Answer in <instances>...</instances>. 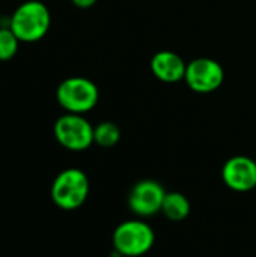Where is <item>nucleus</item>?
Masks as SVG:
<instances>
[{"mask_svg":"<svg viewBox=\"0 0 256 257\" xmlns=\"http://www.w3.org/2000/svg\"><path fill=\"white\" fill-rule=\"evenodd\" d=\"M112 241L119 256L139 257L152 248L155 233L152 227L142 220H127L115 229Z\"/></svg>","mask_w":256,"mask_h":257,"instance_id":"20e7f679","label":"nucleus"},{"mask_svg":"<svg viewBox=\"0 0 256 257\" xmlns=\"http://www.w3.org/2000/svg\"><path fill=\"white\" fill-rule=\"evenodd\" d=\"M20 39L9 29V26H0V62L14 59L20 48Z\"/></svg>","mask_w":256,"mask_h":257,"instance_id":"f8f14e48","label":"nucleus"},{"mask_svg":"<svg viewBox=\"0 0 256 257\" xmlns=\"http://www.w3.org/2000/svg\"><path fill=\"white\" fill-rule=\"evenodd\" d=\"M190 202L189 199L178 191L166 193L163 205H161V214L170 220V221H183L190 214Z\"/></svg>","mask_w":256,"mask_h":257,"instance_id":"9d476101","label":"nucleus"},{"mask_svg":"<svg viewBox=\"0 0 256 257\" xmlns=\"http://www.w3.org/2000/svg\"><path fill=\"white\" fill-rule=\"evenodd\" d=\"M53 134L56 142L71 152H81L94 145V125L84 114L63 113L56 119Z\"/></svg>","mask_w":256,"mask_h":257,"instance_id":"39448f33","label":"nucleus"},{"mask_svg":"<svg viewBox=\"0 0 256 257\" xmlns=\"http://www.w3.org/2000/svg\"><path fill=\"white\" fill-rule=\"evenodd\" d=\"M223 66L211 57H198L187 63L184 81L196 93H211L223 84Z\"/></svg>","mask_w":256,"mask_h":257,"instance_id":"423d86ee","label":"nucleus"},{"mask_svg":"<svg viewBox=\"0 0 256 257\" xmlns=\"http://www.w3.org/2000/svg\"><path fill=\"white\" fill-rule=\"evenodd\" d=\"M56 101L65 113L86 114L97 107L100 90L92 80L74 75L59 83L56 89Z\"/></svg>","mask_w":256,"mask_h":257,"instance_id":"f03ea898","label":"nucleus"},{"mask_svg":"<svg viewBox=\"0 0 256 257\" xmlns=\"http://www.w3.org/2000/svg\"><path fill=\"white\" fill-rule=\"evenodd\" d=\"M151 72L163 83H178L186 77L187 63L184 59L170 50L157 51L151 59Z\"/></svg>","mask_w":256,"mask_h":257,"instance_id":"1a4fd4ad","label":"nucleus"},{"mask_svg":"<svg viewBox=\"0 0 256 257\" xmlns=\"http://www.w3.org/2000/svg\"><path fill=\"white\" fill-rule=\"evenodd\" d=\"M50 194L57 208L74 211L80 208L89 196V179L80 169H65L54 178Z\"/></svg>","mask_w":256,"mask_h":257,"instance_id":"7ed1b4c3","label":"nucleus"},{"mask_svg":"<svg viewBox=\"0 0 256 257\" xmlns=\"http://www.w3.org/2000/svg\"><path fill=\"white\" fill-rule=\"evenodd\" d=\"M121 140V130L115 122L103 120L94 126V143L101 148H113Z\"/></svg>","mask_w":256,"mask_h":257,"instance_id":"9b49d317","label":"nucleus"},{"mask_svg":"<svg viewBox=\"0 0 256 257\" xmlns=\"http://www.w3.org/2000/svg\"><path fill=\"white\" fill-rule=\"evenodd\" d=\"M225 185L237 193H249L256 188V160L246 155L231 157L222 167Z\"/></svg>","mask_w":256,"mask_h":257,"instance_id":"6e6552de","label":"nucleus"},{"mask_svg":"<svg viewBox=\"0 0 256 257\" xmlns=\"http://www.w3.org/2000/svg\"><path fill=\"white\" fill-rule=\"evenodd\" d=\"M166 196L163 185L152 179L137 182L128 194V208L139 217H154L161 212V205Z\"/></svg>","mask_w":256,"mask_h":257,"instance_id":"0eeeda50","label":"nucleus"},{"mask_svg":"<svg viewBox=\"0 0 256 257\" xmlns=\"http://www.w3.org/2000/svg\"><path fill=\"white\" fill-rule=\"evenodd\" d=\"M9 29L23 44H33L48 33L51 12L41 0H26L18 5L8 18Z\"/></svg>","mask_w":256,"mask_h":257,"instance_id":"f257e3e1","label":"nucleus"},{"mask_svg":"<svg viewBox=\"0 0 256 257\" xmlns=\"http://www.w3.org/2000/svg\"><path fill=\"white\" fill-rule=\"evenodd\" d=\"M72 2V5L75 6V8H78V9H89V8H92L98 0H71Z\"/></svg>","mask_w":256,"mask_h":257,"instance_id":"ddd939ff","label":"nucleus"}]
</instances>
